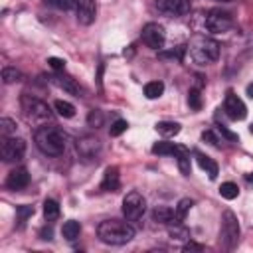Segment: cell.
<instances>
[{
    "instance_id": "8fae6325",
    "label": "cell",
    "mask_w": 253,
    "mask_h": 253,
    "mask_svg": "<svg viewBox=\"0 0 253 253\" xmlns=\"http://www.w3.org/2000/svg\"><path fill=\"white\" fill-rule=\"evenodd\" d=\"M223 111H225V115H227L231 121H243V119L247 117V107H245V103H243L233 91H227V93H225Z\"/></svg>"
},
{
    "instance_id": "4dcf8cb0",
    "label": "cell",
    "mask_w": 253,
    "mask_h": 253,
    "mask_svg": "<svg viewBox=\"0 0 253 253\" xmlns=\"http://www.w3.org/2000/svg\"><path fill=\"white\" fill-rule=\"evenodd\" d=\"M16 121H12V119H8V117H2L0 119V132H2V136H12V134H16Z\"/></svg>"
},
{
    "instance_id": "44dd1931",
    "label": "cell",
    "mask_w": 253,
    "mask_h": 253,
    "mask_svg": "<svg viewBox=\"0 0 253 253\" xmlns=\"http://www.w3.org/2000/svg\"><path fill=\"white\" fill-rule=\"evenodd\" d=\"M192 206H194V202H192L190 198H182V200L178 202V206L174 208V221H172V223H182Z\"/></svg>"
},
{
    "instance_id": "52a82bcc",
    "label": "cell",
    "mask_w": 253,
    "mask_h": 253,
    "mask_svg": "<svg viewBox=\"0 0 253 253\" xmlns=\"http://www.w3.org/2000/svg\"><path fill=\"white\" fill-rule=\"evenodd\" d=\"M206 28L211 34H225V32H229L233 28V18H231L229 12L213 8L206 16Z\"/></svg>"
},
{
    "instance_id": "5b68a950",
    "label": "cell",
    "mask_w": 253,
    "mask_h": 253,
    "mask_svg": "<svg viewBox=\"0 0 253 253\" xmlns=\"http://www.w3.org/2000/svg\"><path fill=\"white\" fill-rule=\"evenodd\" d=\"M239 233H241V227H239L237 215L231 210H225L223 215H221V229H219V241H221V245L227 251L235 249L237 243H239Z\"/></svg>"
},
{
    "instance_id": "7402d4cb",
    "label": "cell",
    "mask_w": 253,
    "mask_h": 253,
    "mask_svg": "<svg viewBox=\"0 0 253 253\" xmlns=\"http://www.w3.org/2000/svg\"><path fill=\"white\" fill-rule=\"evenodd\" d=\"M156 132H160L162 136H174L180 132V125L174 121H160L156 123Z\"/></svg>"
},
{
    "instance_id": "d6986e66",
    "label": "cell",
    "mask_w": 253,
    "mask_h": 253,
    "mask_svg": "<svg viewBox=\"0 0 253 253\" xmlns=\"http://www.w3.org/2000/svg\"><path fill=\"white\" fill-rule=\"evenodd\" d=\"M152 221L156 223H172L174 221V210L168 206H156L152 210Z\"/></svg>"
},
{
    "instance_id": "6da1fadb",
    "label": "cell",
    "mask_w": 253,
    "mask_h": 253,
    "mask_svg": "<svg viewBox=\"0 0 253 253\" xmlns=\"http://www.w3.org/2000/svg\"><path fill=\"white\" fill-rule=\"evenodd\" d=\"M34 142L38 150L43 152L45 156H59L65 152L67 134L55 125H42L34 132Z\"/></svg>"
},
{
    "instance_id": "7c38bea8",
    "label": "cell",
    "mask_w": 253,
    "mask_h": 253,
    "mask_svg": "<svg viewBox=\"0 0 253 253\" xmlns=\"http://www.w3.org/2000/svg\"><path fill=\"white\" fill-rule=\"evenodd\" d=\"M75 16L81 26H91L97 18V2L95 0H75Z\"/></svg>"
},
{
    "instance_id": "1f68e13d",
    "label": "cell",
    "mask_w": 253,
    "mask_h": 253,
    "mask_svg": "<svg viewBox=\"0 0 253 253\" xmlns=\"http://www.w3.org/2000/svg\"><path fill=\"white\" fill-rule=\"evenodd\" d=\"M34 215V206H18L16 208V217H18V223L24 225L28 217Z\"/></svg>"
},
{
    "instance_id": "7a4b0ae2",
    "label": "cell",
    "mask_w": 253,
    "mask_h": 253,
    "mask_svg": "<svg viewBox=\"0 0 253 253\" xmlns=\"http://www.w3.org/2000/svg\"><path fill=\"white\" fill-rule=\"evenodd\" d=\"M97 237L105 245H125L134 237V227L126 219H105L97 225Z\"/></svg>"
},
{
    "instance_id": "f546056e",
    "label": "cell",
    "mask_w": 253,
    "mask_h": 253,
    "mask_svg": "<svg viewBox=\"0 0 253 253\" xmlns=\"http://www.w3.org/2000/svg\"><path fill=\"white\" fill-rule=\"evenodd\" d=\"M103 123H105V115H103V111H99V109H91L89 115H87V125H89L91 128H101Z\"/></svg>"
},
{
    "instance_id": "9c48e42d",
    "label": "cell",
    "mask_w": 253,
    "mask_h": 253,
    "mask_svg": "<svg viewBox=\"0 0 253 253\" xmlns=\"http://www.w3.org/2000/svg\"><path fill=\"white\" fill-rule=\"evenodd\" d=\"M75 150H77L81 160L93 162L101 154V140L97 136H93V134H83V136H79L75 140Z\"/></svg>"
},
{
    "instance_id": "e0dca14e",
    "label": "cell",
    "mask_w": 253,
    "mask_h": 253,
    "mask_svg": "<svg viewBox=\"0 0 253 253\" xmlns=\"http://www.w3.org/2000/svg\"><path fill=\"white\" fill-rule=\"evenodd\" d=\"M194 156H196V162H198V166L202 168V170H206V174L210 176V180H215L217 178V164L210 158V156H206L204 152H194Z\"/></svg>"
},
{
    "instance_id": "4316f807",
    "label": "cell",
    "mask_w": 253,
    "mask_h": 253,
    "mask_svg": "<svg viewBox=\"0 0 253 253\" xmlns=\"http://www.w3.org/2000/svg\"><path fill=\"white\" fill-rule=\"evenodd\" d=\"M53 109H55L57 115L63 117V119H71V117L75 115V107H73L69 101H61V99H59V101L53 103Z\"/></svg>"
},
{
    "instance_id": "ffe728a7",
    "label": "cell",
    "mask_w": 253,
    "mask_h": 253,
    "mask_svg": "<svg viewBox=\"0 0 253 253\" xmlns=\"http://www.w3.org/2000/svg\"><path fill=\"white\" fill-rule=\"evenodd\" d=\"M79 233H81V223L75 221V219H67L63 223V227H61V235L67 241H75L79 237Z\"/></svg>"
},
{
    "instance_id": "d4e9b609",
    "label": "cell",
    "mask_w": 253,
    "mask_h": 253,
    "mask_svg": "<svg viewBox=\"0 0 253 253\" xmlns=\"http://www.w3.org/2000/svg\"><path fill=\"white\" fill-rule=\"evenodd\" d=\"M164 93V83L162 81H148L144 85V95L146 99H158Z\"/></svg>"
},
{
    "instance_id": "cb8c5ba5",
    "label": "cell",
    "mask_w": 253,
    "mask_h": 253,
    "mask_svg": "<svg viewBox=\"0 0 253 253\" xmlns=\"http://www.w3.org/2000/svg\"><path fill=\"white\" fill-rule=\"evenodd\" d=\"M43 217L45 221H55L59 217V204L55 200H45L43 202Z\"/></svg>"
},
{
    "instance_id": "484cf974",
    "label": "cell",
    "mask_w": 253,
    "mask_h": 253,
    "mask_svg": "<svg viewBox=\"0 0 253 253\" xmlns=\"http://www.w3.org/2000/svg\"><path fill=\"white\" fill-rule=\"evenodd\" d=\"M176 148H178V144L168 142V140H160V142H156V144L152 146V152H154V154H162V156H174Z\"/></svg>"
},
{
    "instance_id": "d6a6232c",
    "label": "cell",
    "mask_w": 253,
    "mask_h": 253,
    "mask_svg": "<svg viewBox=\"0 0 253 253\" xmlns=\"http://www.w3.org/2000/svg\"><path fill=\"white\" fill-rule=\"evenodd\" d=\"M188 105H190V109H194V111H198V109L202 107L200 89H190V93H188Z\"/></svg>"
},
{
    "instance_id": "83f0119b",
    "label": "cell",
    "mask_w": 253,
    "mask_h": 253,
    "mask_svg": "<svg viewBox=\"0 0 253 253\" xmlns=\"http://www.w3.org/2000/svg\"><path fill=\"white\" fill-rule=\"evenodd\" d=\"M168 233H170L172 239H178V241H188L190 239V231L182 223H170Z\"/></svg>"
},
{
    "instance_id": "5bb4252c",
    "label": "cell",
    "mask_w": 253,
    "mask_h": 253,
    "mask_svg": "<svg viewBox=\"0 0 253 253\" xmlns=\"http://www.w3.org/2000/svg\"><path fill=\"white\" fill-rule=\"evenodd\" d=\"M28 182H30L28 170H26L24 166H18V168H14V170L8 172L4 184H6L8 190H24V188L28 186Z\"/></svg>"
},
{
    "instance_id": "836d02e7",
    "label": "cell",
    "mask_w": 253,
    "mask_h": 253,
    "mask_svg": "<svg viewBox=\"0 0 253 253\" xmlns=\"http://www.w3.org/2000/svg\"><path fill=\"white\" fill-rule=\"evenodd\" d=\"M126 126H128V123H126L125 119H117V121L111 125L109 134H111V136H121V134L126 130Z\"/></svg>"
},
{
    "instance_id": "e575fe53",
    "label": "cell",
    "mask_w": 253,
    "mask_h": 253,
    "mask_svg": "<svg viewBox=\"0 0 253 253\" xmlns=\"http://www.w3.org/2000/svg\"><path fill=\"white\" fill-rule=\"evenodd\" d=\"M202 140L208 142V144H211V146H215V148H219V136H217L215 130H211V128L202 132Z\"/></svg>"
},
{
    "instance_id": "ab89813d",
    "label": "cell",
    "mask_w": 253,
    "mask_h": 253,
    "mask_svg": "<svg viewBox=\"0 0 253 253\" xmlns=\"http://www.w3.org/2000/svg\"><path fill=\"white\" fill-rule=\"evenodd\" d=\"M247 95L253 99V83H249V85H247Z\"/></svg>"
},
{
    "instance_id": "60d3db41",
    "label": "cell",
    "mask_w": 253,
    "mask_h": 253,
    "mask_svg": "<svg viewBox=\"0 0 253 253\" xmlns=\"http://www.w3.org/2000/svg\"><path fill=\"white\" fill-rule=\"evenodd\" d=\"M217 2H235V0H217Z\"/></svg>"
},
{
    "instance_id": "f35d334b",
    "label": "cell",
    "mask_w": 253,
    "mask_h": 253,
    "mask_svg": "<svg viewBox=\"0 0 253 253\" xmlns=\"http://www.w3.org/2000/svg\"><path fill=\"white\" fill-rule=\"evenodd\" d=\"M204 247L202 245H196V243H186L184 245V251H202Z\"/></svg>"
},
{
    "instance_id": "d590c367",
    "label": "cell",
    "mask_w": 253,
    "mask_h": 253,
    "mask_svg": "<svg viewBox=\"0 0 253 253\" xmlns=\"http://www.w3.org/2000/svg\"><path fill=\"white\" fill-rule=\"evenodd\" d=\"M53 8H57V10H69L73 4H75V0H47Z\"/></svg>"
},
{
    "instance_id": "b9f144b4",
    "label": "cell",
    "mask_w": 253,
    "mask_h": 253,
    "mask_svg": "<svg viewBox=\"0 0 253 253\" xmlns=\"http://www.w3.org/2000/svg\"><path fill=\"white\" fill-rule=\"evenodd\" d=\"M249 130H251V132H253V123H251V126H249Z\"/></svg>"
},
{
    "instance_id": "4fadbf2b",
    "label": "cell",
    "mask_w": 253,
    "mask_h": 253,
    "mask_svg": "<svg viewBox=\"0 0 253 253\" xmlns=\"http://www.w3.org/2000/svg\"><path fill=\"white\" fill-rule=\"evenodd\" d=\"M154 6L166 16H184L190 12V0H156Z\"/></svg>"
},
{
    "instance_id": "ac0fdd59",
    "label": "cell",
    "mask_w": 253,
    "mask_h": 253,
    "mask_svg": "<svg viewBox=\"0 0 253 253\" xmlns=\"http://www.w3.org/2000/svg\"><path fill=\"white\" fill-rule=\"evenodd\" d=\"M174 158H176V164H178V168H180V172L184 174V176H188L190 174V170H192V164H190V152H188V148L186 146H178L176 148V152H174Z\"/></svg>"
},
{
    "instance_id": "3957f363",
    "label": "cell",
    "mask_w": 253,
    "mask_h": 253,
    "mask_svg": "<svg viewBox=\"0 0 253 253\" xmlns=\"http://www.w3.org/2000/svg\"><path fill=\"white\" fill-rule=\"evenodd\" d=\"M188 53L192 57L194 63L198 65H210L213 61H217L219 57V43L213 40V38H208V36H194L188 43Z\"/></svg>"
},
{
    "instance_id": "30bf717a",
    "label": "cell",
    "mask_w": 253,
    "mask_h": 253,
    "mask_svg": "<svg viewBox=\"0 0 253 253\" xmlns=\"http://www.w3.org/2000/svg\"><path fill=\"white\" fill-rule=\"evenodd\" d=\"M140 38H142V42H144L146 47H150V49H162V45L166 42V32H164V28L158 22H148L142 28V32H140Z\"/></svg>"
},
{
    "instance_id": "8d00e7d4",
    "label": "cell",
    "mask_w": 253,
    "mask_h": 253,
    "mask_svg": "<svg viewBox=\"0 0 253 253\" xmlns=\"http://www.w3.org/2000/svg\"><path fill=\"white\" fill-rule=\"evenodd\" d=\"M47 63H49V67H51L53 71H63V69H65V61L59 59V57H49Z\"/></svg>"
},
{
    "instance_id": "9a60e30c",
    "label": "cell",
    "mask_w": 253,
    "mask_h": 253,
    "mask_svg": "<svg viewBox=\"0 0 253 253\" xmlns=\"http://www.w3.org/2000/svg\"><path fill=\"white\" fill-rule=\"evenodd\" d=\"M49 81H51L55 87H59L61 91L69 93V95H75V97H83V95H85L83 87H81L79 83H75V79H71V77H65V75H51Z\"/></svg>"
},
{
    "instance_id": "8992f818",
    "label": "cell",
    "mask_w": 253,
    "mask_h": 253,
    "mask_svg": "<svg viewBox=\"0 0 253 253\" xmlns=\"http://www.w3.org/2000/svg\"><path fill=\"white\" fill-rule=\"evenodd\" d=\"M146 211V198L140 192H128L123 200V215L126 221H138Z\"/></svg>"
},
{
    "instance_id": "2e32d148",
    "label": "cell",
    "mask_w": 253,
    "mask_h": 253,
    "mask_svg": "<svg viewBox=\"0 0 253 253\" xmlns=\"http://www.w3.org/2000/svg\"><path fill=\"white\" fill-rule=\"evenodd\" d=\"M121 188V174L117 166H109L103 174V182H101V190L103 192H117Z\"/></svg>"
},
{
    "instance_id": "603a6c76",
    "label": "cell",
    "mask_w": 253,
    "mask_h": 253,
    "mask_svg": "<svg viewBox=\"0 0 253 253\" xmlns=\"http://www.w3.org/2000/svg\"><path fill=\"white\" fill-rule=\"evenodd\" d=\"M22 71L20 69H16V67H12V65H6V67H2V81L6 83V85H12V83H18V81H22Z\"/></svg>"
},
{
    "instance_id": "74e56055",
    "label": "cell",
    "mask_w": 253,
    "mask_h": 253,
    "mask_svg": "<svg viewBox=\"0 0 253 253\" xmlns=\"http://www.w3.org/2000/svg\"><path fill=\"white\" fill-rule=\"evenodd\" d=\"M217 132L221 134V136H225L227 140H237V134L235 132H231V130H227V126H223V125H217Z\"/></svg>"
},
{
    "instance_id": "ba28073f",
    "label": "cell",
    "mask_w": 253,
    "mask_h": 253,
    "mask_svg": "<svg viewBox=\"0 0 253 253\" xmlns=\"http://www.w3.org/2000/svg\"><path fill=\"white\" fill-rule=\"evenodd\" d=\"M0 154L4 162H20L26 154V140L20 136H4Z\"/></svg>"
},
{
    "instance_id": "277c9868",
    "label": "cell",
    "mask_w": 253,
    "mask_h": 253,
    "mask_svg": "<svg viewBox=\"0 0 253 253\" xmlns=\"http://www.w3.org/2000/svg\"><path fill=\"white\" fill-rule=\"evenodd\" d=\"M20 105H22L24 115H26L30 121H34V123H47V121H51V117H53L49 105H47L45 101L34 97V95H26V93H24V95L20 97Z\"/></svg>"
},
{
    "instance_id": "f1b7e54d",
    "label": "cell",
    "mask_w": 253,
    "mask_h": 253,
    "mask_svg": "<svg viewBox=\"0 0 253 253\" xmlns=\"http://www.w3.org/2000/svg\"><path fill=\"white\" fill-rule=\"evenodd\" d=\"M219 194H221V198H225V200H235V198L239 196V188H237L235 182H223V184L219 186Z\"/></svg>"
}]
</instances>
